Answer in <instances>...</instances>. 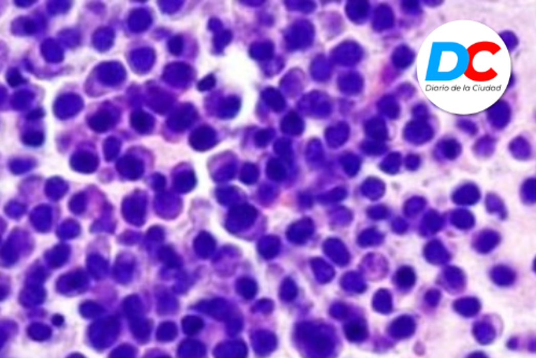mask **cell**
<instances>
[{
  "mask_svg": "<svg viewBox=\"0 0 536 358\" xmlns=\"http://www.w3.org/2000/svg\"><path fill=\"white\" fill-rule=\"evenodd\" d=\"M417 76L436 106L453 114H476L492 106L506 91L509 53L498 33L483 24L449 23L426 40Z\"/></svg>",
  "mask_w": 536,
  "mask_h": 358,
  "instance_id": "1",
  "label": "cell"
},
{
  "mask_svg": "<svg viewBox=\"0 0 536 358\" xmlns=\"http://www.w3.org/2000/svg\"><path fill=\"white\" fill-rule=\"evenodd\" d=\"M237 290L246 299H251L256 293V285L251 279L243 278L239 279L237 282Z\"/></svg>",
  "mask_w": 536,
  "mask_h": 358,
  "instance_id": "2",
  "label": "cell"
},
{
  "mask_svg": "<svg viewBox=\"0 0 536 358\" xmlns=\"http://www.w3.org/2000/svg\"><path fill=\"white\" fill-rule=\"evenodd\" d=\"M203 326V322L198 318H186L184 320V327L186 333H196Z\"/></svg>",
  "mask_w": 536,
  "mask_h": 358,
  "instance_id": "3",
  "label": "cell"
}]
</instances>
